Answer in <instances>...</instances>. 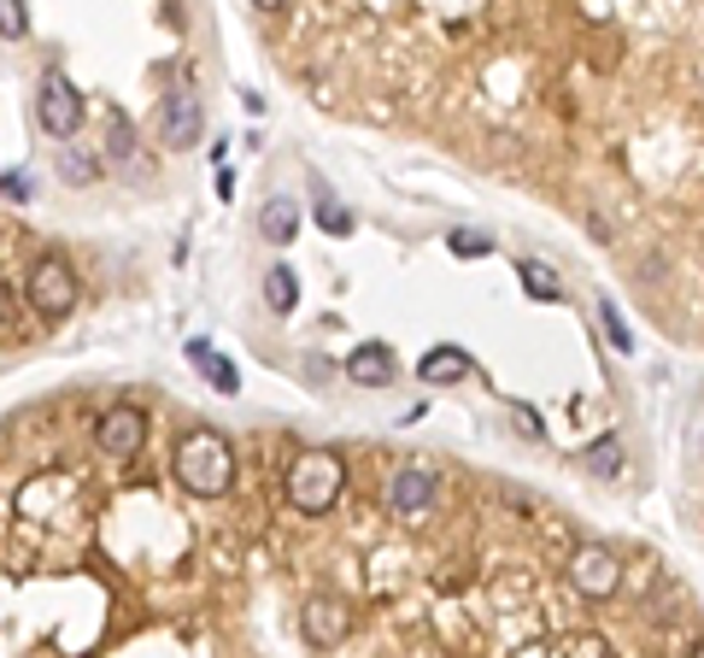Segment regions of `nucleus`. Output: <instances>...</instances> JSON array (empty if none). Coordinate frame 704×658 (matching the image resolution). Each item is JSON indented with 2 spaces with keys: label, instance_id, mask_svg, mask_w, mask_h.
<instances>
[{
  "label": "nucleus",
  "instance_id": "nucleus-10",
  "mask_svg": "<svg viewBox=\"0 0 704 658\" xmlns=\"http://www.w3.org/2000/svg\"><path fill=\"white\" fill-rule=\"evenodd\" d=\"M434 493H441V482H434V470H423V465H405V470L388 477V506L393 511H423Z\"/></svg>",
  "mask_w": 704,
  "mask_h": 658
},
{
  "label": "nucleus",
  "instance_id": "nucleus-22",
  "mask_svg": "<svg viewBox=\"0 0 704 658\" xmlns=\"http://www.w3.org/2000/svg\"><path fill=\"white\" fill-rule=\"evenodd\" d=\"M0 195H7V200H30L36 195V177L30 171H0Z\"/></svg>",
  "mask_w": 704,
  "mask_h": 658
},
{
  "label": "nucleus",
  "instance_id": "nucleus-16",
  "mask_svg": "<svg viewBox=\"0 0 704 658\" xmlns=\"http://www.w3.org/2000/svg\"><path fill=\"white\" fill-rule=\"evenodd\" d=\"M516 277H523V288L534 300H557V295H564V288H557V271L541 265V259H523V265H516Z\"/></svg>",
  "mask_w": 704,
  "mask_h": 658
},
{
  "label": "nucleus",
  "instance_id": "nucleus-25",
  "mask_svg": "<svg viewBox=\"0 0 704 658\" xmlns=\"http://www.w3.org/2000/svg\"><path fill=\"white\" fill-rule=\"evenodd\" d=\"M687 658H704V641H698V647H693V652H687Z\"/></svg>",
  "mask_w": 704,
  "mask_h": 658
},
{
  "label": "nucleus",
  "instance_id": "nucleus-8",
  "mask_svg": "<svg viewBox=\"0 0 704 658\" xmlns=\"http://www.w3.org/2000/svg\"><path fill=\"white\" fill-rule=\"evenodd\" d=\"M94 441H100V452H112V459H135L141 441H148V418H141L135 406H112V411H100Z\"/></svg>",
  "mask_w": 704,
  "mask_h": 658
},
{
  "label": "nucleus",
  "instance_id": "nucleus-7",
  "mask_svg": "<svg viewBox=\"0 0 704 658\" xmlns=\"http://www.w3.org/2000/svg\"><path fill=\"white\" fill-rule=\"evenodd\" d=\"M200 130H205V112H200V100L189 89H177V94L159 100V141H164V148L189 153V148H200Z\"/></svg>",
  "mask_w": 704,
  "mask_h": 658
},
{
  "label": "nucleus",
  "instance_id": "nucleus-15",
  "mask_svg": "<svg viewBox=\"0 0 704 658\" xmlns=\"http://www.w3.org/2000/svg\"><path fill=\"white\" fill-rule=\"evenodd\" d=\"M582 465H587V477H623V447H616V436H599L587 452H582Z\"/></svg>",
  "mask_w": 704,
  "mask_h": 658
},
{
  "label": "nucleus",
  "instance_id": "nucleus-6",
  "mask_svg": "<svg viewBox=\"0 0 704 658\" xmlns=\"http://www.w3.org/2000/svg\"><path fill=\"white\" fill-rule=\"evenodd\" d=\"M570 582H575V594H587V600H611V594L623 588V559H616L611 547L587 541V547L570 552Z\"/></svg>",
  "mask_w": 704,
  "mask_h": 658
},
{
  "label": "nucleus",
  "instance_id": "nucleus-12",
  "mask_svg": "<svg viewBox=\"0 0 704 658\" xmlns=\"http://www.w3.org/2000/svg\"><path fill=\"white\" fill-rule=\"evenodd\" d=\"M189 365H200L205 377H212V388H218V395H235V388H241L235 365L223 359V353H212V347H205V341H189Z\"/></svg>",
  "mask_w": 704,
  "mask_h": 658
},
{
  "label": "nucleus",
  "instance_id": "nucleus-21",
  "mask_svg": "<svg viewBox=\"0 0 704 658\" xmlns=\"http://www.w3.org/2000/svg\"><path fill=\"white\" fill-rule=\"evenodd\" d=\"M24 30H30V12L18 7V0H0V36H12V41H18Z\"/></svg>",
  "mask_w": 704,
  "mask_h": 658
},
{
  "label": "nucleus",
  "instance_id": "nucleus-18",
  "mask_svg": "<svg viewBox=\"0 0 704 658\" xmlns=\"http://www.w3.org/2000/svg\"><path fill=\"white\" fill-rule=\"evenodd\" d=\"M107 159H118V164L135 159V123L123 112H112V123H107Z\"/></svg>",
  "mask_w": 704,
  "mask_h": 658
},
{
  "label": "nucleus",
  "instance_id": "nucleus-17",
  "mask_svg": "<svg viewBox=\"0 0 704 658\" xmlns=\"http://www.w3.org/2000/svg\"><path fill=\"white\" fill-rule=\"evenodd\" d=\"M59 177L77 182V189H89V182L100 177V159L82 153V148H59Z\"/></svg>",
  "mask_w": 704,
  "mask_h": 658
},
{
  "label": "nucleus",
  "instance_id": "nucleus-11",
  "mask_svg": "<svg viewBox=\"0 0 704 658\" xmlns=\"http://www.w3.org/2000/svg\"><path fill=\"white\" fill-rule=\"evenodd\" d=\"M294 230H300V206H294V195H271L259 206V236L264 241H294Z\"/></svg>",
  "mask_w": 704,
  "mask_h": 658
},
{
  "label": "nucleus",
  "instance_id": "nucleus-13",
  "mask_svg": "<svg viewBox=\"0 0 704 658\" xmlns=\"http://www.w3.org/2000/svg\"><path fill=\"white\" fill-rule=\"evenodd\" d=\"M418 377H423V382H452V377H470V353H459V347H434V353H423Z\"/></svg>",
  "mask_w": 704,
  "mask_h": 658
},
{
  "label": "nucleus",
  "instance_id": "nucleus-4",
  "mask_svg": "<svg viewBox=\"0 0 704 658\" xmlns=\"http://www.w3.org/2000/svg\"><path fill=\"white\" fill-rule=\"evenodd\" d=\"M36 123L48 130L53 141H71L82 130V94H77V82L66 71H48L41 77V89H36Z\"/></svg>",
  "mask_w": 704,
  "mask_h": 658
},
{
  "label": "nucleus",
  "instance_id": "nucleus-9",
  "mask_svg": "<svg viewBox=\"0 0 704 658\" xmlns=\"http://www.w3.org/2000/svg\"><path fill=\"white\" fill-rule=\"evenodd\" d=\"M346 377L359 388H388V382H400V359H393L388 341H364L346 353Z\"/></svg>",
  "mask_w": 704,
  "mask_h": 658
},
{
  "label": "nucleus",
  "instance_id": "nucleus-3",
  "mask_svg": "<svg viewBox=\"0 0 704 658\" xmlns=\"http://www.w3.org/2000/svg\"><path fill=\"white\" fill-rule=\"evenodd\" d=\"M24 300L36 306V318H48V323L71 318V306H77V271L59 253H41L36 271H30V282H24Z\"/></svg>",
  "mask_w": 704,
  "mask_h": 658
},
{
  "label": "nucleus",
  "instance_id": "nucleus-5",
  "mask_svg": "<svg viewBox=\"0 0 704 658\" xmlns=\"http://www.w3.org/2000/svg\"><path fill=\"white\" fill-rule=\"evenodd\" d=\"M300 629H305V647L335 652L352 635V600H341V594H312L300 611Z\"/></svg>",
  "mask_w": 704,
  "mask_h": 658
},
{
  "label": "nucleus",
  "instance_id": "nucleus-1",
  "mask_svg": "<svg viewBox=\"0 0 704 658\" xmlns=\"http://www.w3.org/2000/svg\"><path fill=\"white\" fill-rule=\"evenodd\" d=\"M171 470H177V482L189 493L218 500V493H230V482H235V452H230V441H223L218 429H189V436L177 441Z\"/></svg>",
  "mask_w": 704,
  "mask_h": 658
},
{
  "label": "nucleus",
  "instance_id": "nucleus-24",
  "mask_svg": "<svg viewBox=\"0 0 704 658\" xmlns=\"http://www.w3.org/2000/svg\"><path fill=\"white\" fill-rule=\"evenodd\" d=\"M7 318H12V312H7V295H0V323H7Z\"/></svg>",
  "mask_w": 704,
  "mask_h": 658
},
{
  "label": "nucleus",
  "instance_id": "nucleus-23",
  "mask_svg": "<svg viewBox=\"0 0 704 658\" xmlns=\"http://www.w3.org/2000/svg\"><path fill=\"white\" fill-rule=\"evenodd\" d=\"M599 318H605V329H611V347H623V353H628V347H634V336H628V323H623V312H616V306L605 300V306H599Z\"/></svg>",
  "mask_w": 704,
  "mask_h": 658
},
{
  "label": "nucleus",
  "instance_id": "nucleus-19",
  "mask_svg": "<svg viewBox=\"0 0 704 658\" xmlns=\"http://www.w3.org/2000/svg\"><path fill=\"white\" fill-rule=\"evenodd\" d=\"M312 218L323 223L329 236H352V212H346L335 195H318V200H312Z\"/></svg>",
  "mask_w": 704,
  "mask_h": 658
},
{
  "label": "nucleus",
  "instance_id": "nucleus-2",
  "mask_svg": "<svg viewBox=\"0 0 704 658\" xmlns=\"http://www.w3.org/2000/svg\"><path fill=\"white\" fill-rule=\"evenodd\" d=\"M346 488V465L335 447H305L294 465H288V500H294L305 518H323L329 506L341 500Z\"/></svg>",
  "mask_w": 704,
  "mask_h": 658
},
{
  "label": "nucleus",
  "instance_id": "nucleus-20",
  "mask_svg": "<svg viewBox=\"0 0 704 658\" xmlns=\"http://www.w3.org/2000/svg\"><path fill=\"white\" fill-rule=\"evenodd\" d=\"M446 247H452L459 259H482V253H493V241H487L482 230H452V236H446Z\"/></svg>",
  "mask_w": 704,
  "mask_h": 658
},
{
  "label": "nucleus",
  "instance_id": "nucleus-14",
  "mask_svg": "<svg viewBox=\"0 0 704 658\" xmlns=\"http://www.w3.org/2000/svg\"><path fill=\"white\" fill-rule=\"evenodd\" d=\"M264 306H271V312H294L300 306V282H294L288 265H271V271H264Z\"/></svg>",
  "mask_w": 704,
  "mask_h": 658
}]
</instances>
